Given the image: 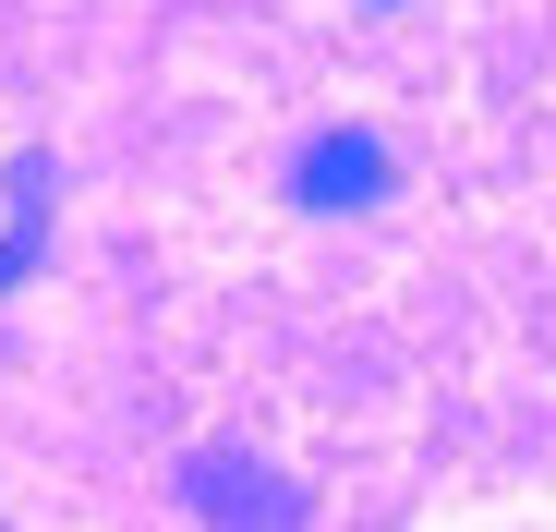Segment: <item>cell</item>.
<instances>
[{
	"instance_id": "cell-1",
	"label": "cell",
	"mask_w": 556,
	"mask_h": 532,
	"mask_svg": "<svg viewBox=\"0 0 556 532\" xmlns=\"http://www.w3.org/2000/svg\"><path fill=\"white\" fill-rule=\"evenodd\" d=\"M388 194H400L388 134L327 122V134H303V145H291V206H315V218H363V206H388Z\"/></svg>"
},
{
	"instance_id": "cell-2",
	"label": "cell",
	"mask_w": 556,
	"mask_h": 532,
	"mask_svg": "<svg viewBox=\"0 0 556 532\" xmlns=\"http://www.w3.org/2000/svg\"><path fill=\"white\" fill-rule=\"evenodd\" d=\"M181 508H194V520H303V484L266 472V460H242V448H194V460H181Z\"/></svg>"
},
{
	"instance_id": "cell-3",
	"label": "cell",
	"mask_w": 556,
	"mask_h": 532,
	"mask_svg": "<svg viewBox=\"0 0 556 532\" xmlns=\"http://www.w3.org/2000/svg\"><path fill=\"white\" fill-rule=\"evenodd\" d=\"M49 194H61L49 145H25L13 169H0V291H25V279H37V254H49Z\"/></svg>"
}]
</instances>
